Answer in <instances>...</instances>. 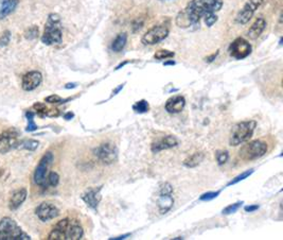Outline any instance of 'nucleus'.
Instances as JSON below:
<instances>
[{
    "mask_svg": "<svg viewBox=\"0 0 283 240\" xmlns=\"http://www.w3.org/2000/svg\"><path fill=\"white\" fill-rule=\"evenodd\" d=\"M222 0H191L186 9L176 17V24L180 28H189L199 23L203 16L220 11Z\"/></svg>",
    "mask_w": 283,
    "mask_h": 240,
    "instance_id": "1",
    "label": "nucleus"
},
{
    "mask_svg": "<svg viewBox=\"0 0 283 240\" xmlns=\"http://www.w3.org/2000/svg\"><path fill=\"white\" fill-rule=\"evenodd\" d=\"M84 235L83 227L78 220H70L68 218L61 220L48 235L49 240H79Z\"/></svg>",
    "mask_w": 283,
    "mask_h": 240,
    "instance_id": "2",
    "label": "nucleus"
},
{
    "mask_svg": "<svg viewBox=\"0 0 283 240\" xmlns=\"http://www.w3.org/2000/svg\"><path fill=\"white\" fill-rule=\"evenodd\" d=\"M63 39L62 34V24L60 15L52 13L48 16L47 23L45 25V31L42 36V42L47 45H56L61 44Z\"/></svg>",
    "mask_w": 283,
    "mask_h": 240,
    "instance_id": "3",
    "label": "nucleus"
},
{
    "mask_svg": "<svg viewBox=\"0 0 283 240\" xmlns=\"http://www.w3.org/2000/svg\"><path fill=\"white\" fill-rule=\"evenodd\" d=\"M22 227L12 218L5 217L0 220V240H30Z\"/></svg>",
    "mask_w": 283,
    "mask_h": 240,
    "instance_id": "4",
    "label": "nucleus"
},
{
    "mask_svg": "<svg viewBox=\"0 0 283 240\" xmlns=\"http://www.w3.org/2000/svg\"><path fill=\"white\" fill-rule=\"evenodd\" d=\"M255 126H257V123L253 122V120L243 122L235 125L232 129L231 136H230V141H229L230 146L235 147L249 141L253 134Z\"/></svg>",
    "mask_w": 283,
    "mask_h": 240,
    "instance_id": "5",
    "label": "nucleus"
},
{
    "mask_svg": "<svg viewBox=\"0 0 283 240\" xmlns=\"http://www.w3.org/2000/svg\"><path fill=\"white\" fill-rule=\"evenodd\" d=\"M267 152V145L261 141H253L245 145L240 150V156L244 161H252L262 158Z\"/></svg>",
    "mask_w": 283,
    "mask_h": 240,
    "instance_id": "6",
    "label": "nucleus"
},
{
    "mask_svg": "<svg viewBox=\"0 0 283 240\" xmlns=\"http://www.w3.org/2000/svg\"><path fill=\"white\" fill-rule=\"evenodd\" d=\"M53 159H54L53 153L47 152L43 156L42 160L40 161L38 167L35 168L34 175H33V180H34L36 185H39V186L45 185L46 179H47V172H48V169H49V167L53 162Z\"/></svg>",
    "mask_w": 283,
    "mask_h": 240,
    "instance_id": "7",
    "label": "nucleus"
},
{
    "mask_svg": "<svg viewBox=\"0 0 283 240\" xmlns=\"http://www.w3.org/2000/svg\"><path fill=\"white\" fill-rule=\"evenodd\" d=\"M94 153L100 161L106 165L115 163L118 158V149L112 143L101 144L94 150Z\"/></svg>",
    "mask_w": 283,
    "mask_h": 240,
    "instance_id": "8",
    "label": "nucleus"
},
{
    "mask_svg": "<svg viewBox=\"0 0 283 240\" xmlns=\"http://www.w3.org/2000/svg\"><path fill=\"white\" fill-rule=\"evenodd\" d=\"M169 35V28L166 25H158L153 27L142 36V43L144 45H156L167 39Z\"/></svg>",
    "mask_w": 283,
    "mask_h": 240,
    "instance_id": "9",
    "label": "nucleus"
},
{
    "mask_svg": "<svg viewBox=\"0 0 283 240\" xmlns=\"http://www.w3.org/2000/svg\"><path fill=\"white\" fill-rule=\"evenodd\" d=\"M18 133L11 129L0 134V153L6 154L13 149H17L20 144V137Z\"/></svg>",
    "mask_w": 283,
    "mask_h": 240,
    "instance_id": "10",
    "label": "nucleus"
},
{
    "mask_svg": "<svg viewBox=\"0 0 283 240\" xmlns=\"http://www.w3.org/2000/svg\"><path fill=\"white\" fill-rule=\"evenodd\" d=\"M229 52L232 58L236 60H242L247 58L250 54L251 46L246 40L239 38L231 43L229 47Z\"/></svg>",
    "mask_w": 283,
    "mask_h": 240,
    "instance_id": "11",
    "label": "nucleus"
},
{
    "mask_svg": "<svg viewBox=\"0 0 283 240\" xmlns=\"http://www.w3.org/2000/svg\"><path fill=\"white\" fill-rule=\"evenodd\" d=\"M263 4V0H248L246 5L243 7L242 10L236 15L235 21L236 23L245 25L247 24L250 20L252 15L254 14L255 10Z\"/></svg>",
    "mask_w": 283,
    "mask_h": 240,
    "instance_id": "12",
    "label": "nucleus"
},
{
    "mask_svg": "<svg viewBox=\"0 0 283 240\" xmlns=\"http://www.w3.org/2000/svg\"><path fill=\"white\" fill-rule=\"evenodd\" d=\"M35 215L43 222H47L49 220L57 218L60 215V210L56 205L51 204V203L44 202L36 207Z\"/></svg>",
    "mask_w": 283,
    "mask_h": 240,
    "instance_id": "13",
    "label": "nucleus"
},
{
    "mask_svg": "<svg viewBox=\"0 0 283 240\" xmlns=\"http://www.w3.org/2000/svg\"><path fill=\"white\" fill-rule=\"evenodd\" d=\"M43 81V76L40 71H29L23 78V89L26 91H31L38 88Z\"/></svg>",
    "mask_w": 283,
    "mask_h": 240,
    "instance_id": "14",
    "label": "nucleus"
},
{
    "mask_svg": "<svg viewBox=\"0 0 283 240\" xmlns=\"http://www.w3.org/2000/svg\"><path fill=\"white\" fill-rule=\"evenodd\" d=\"M177 145H178V142H177L175 136H172V135L164 136V137L161 138V140H158V141L154 142L152 144V152L153 153H158L159 151L174 148Z\"/></svg>",
    "mask_w": 283,
    "mask_h": 240,
    "instance_id": "15",
    "label": "nucleus"
},
{
    "mask_svg": "<svg viewBox=\"0 0 283 240\" xmlns=\"http://www.w3.org/2000/svg\"><path fill=\"white\" fill-rule=\"evenodd\" d=\"M100 190H101V187L90 188L85 193H83L82 199H83V201L89 207L97 209L99 203L100 201H101V198H102L101 195H100Z\"/></svg>",
    "mask_w": 283,
    "mask_h": 240,
    "instance_id": "16",
    "label": "nucleus"
},
{
    "mask_svg": "<svg viewBox=\"0 0 283 240\" xmlns=\"http://www.w3.org/2000/svg\"><path fill=\"white\" fill-rule=\"evenodd\" d=\"M185 105H186V99L180 95H176L173 96L167 101L166 109L171 114H177L184 109Z\"/></svg>",
    "mask_w": 283,
    "mask_h": 240,
    "instance_id": "17",
    "label": "nucleus"
},
{
    "mask_svg": "<svg viewBox=\"0 0 283 240\" xmlns=\"http://www.w3.org/2000/svg\"><path fill=\"white\" fill-rule=\"evenodd\" d=\"M18 6V0H0V20L11 15Z\"/></svg>",
    "mask_w": 283,
    "mask_h": 240,
    "instance_id": "18",
    "label": "nucleus"
},
{
    "mask_svg": "<svg viewBox=\"0 0 283 240\" xmlns=\"http://www.w3.org/2000/svg\"><path fill=\"white\" fill-rule=\"evenodd\" d=\"M265 27H266L265 20H264V18H258V20L252 24L250 29L247 32L249 39L251 40L258 39L259 36L262 34V32L264 31V29H265Z\"/></svg>",
    "mask_w": 283,
    "mask_h": 240,
    "instance_id": "19",
    "label": "nucleus"
},
{
    "mask_svg": "<svg viewBox=\"0 0 283 240\" xmlns=\"http://www.w3.org/2000/svg\"><path fill=\"white\" fill-rule=\"evenodd\" d=\"M27 195H28V192H27L26 188H21L16 190L10 200V208L11 209H17L20 207L23 203L26 201L27 199Z\"/></svg>",
    "mask_w": 283,
    "mask_h": 240,
    "instance_id": "20",
    "label": "nucleus"
},
{
    "mask_svg": "<svg viewBox=\"0 0 283 240\" xmlns=\"http://www.w3.org/2000/svg\"><path fill=\"white\" fill-rule=\"evenodd\" d=\"M174 204V199L171 195H160L158 199V207L161 214H166Z\"/></svg>",
    "mask_w": 283,
    "mask_h": 240,
    "instance_id": "21",
    "label": "nucleus"
},
{
    "mask_svg": "<svg viewBox=\"0 0 283 240\" xmlns=\"http://www.w3.org/2000/svg\"><path fill=\"white\" fill-rule=\"evenodd\" d=\"M204 158H205L204 153L196 152L193 155L189 156L188 159H186L185 162H184V165L188 168H194V167H196V166H198L200 163L203 162Z\"/></svg>",
    "mask_w": 283,
    "mask_h": 240,
    "instance_id": "22",
    "label": "nucleus"
},
{
    "mask_svg": "<svg viewBox=\"0 0 283 240\" xmlns=\"http://www.w3.org/2000/svg\"><path fill=\"white\" fill-rule=\"evenodd\" d=\"M126 42H127V34L126 33H120L114 40V42L112 44V50L114 52H120V51H122L123 48L125 47Z\"/></svg>",
    "mask_w": 283,
    "mask_h": 240,
    "instance_id": "23",
    "label": "nucleus"
},
{
    "mask_svg": "<svg viewBox=\"0 0 283 240\" xmlns=\"http://www.w3.org/2000/svg\"><path fill=\"white\" fill-rule=\"evenodd\" d=\"M40 143L34 140H26V141H20V144L17 146V149H23V150H29V151H35L39 148Z\"/></svg>",
    "mask_w": 283,
    "mask_h": 240,
    "instance_id": "24",
    "label": "nucleus"
},
{
    "mask_svg": "<svg viewBox=\"0 0 283 240\" xmlns=\"http://www.w3.org/2000/svg\"><path fill=\"white\" fill-rule=\"evenodd\" d=\"M133 109L135 110L136 113H139V114L148 113L149 110H150V105L148 103V101L140 100V101H138V102H136L133 105Z\"/></svg>",
    "mask_w": 283,
    "mask_h": 240,
    "instance_id": "25",
    "label": "nucleus"
},
{
    "mask_svg": "<svg viewBox=\"0 0 283 240\" xmlns=\"http://www.w3.org/2000/svg\"><path fill=\"white\" fill-rule=\"evenodd\" d=\"M26 117H27V119H28V126H27V128H26V131L27 132L35 131L36 129H38V126H36L35 123H34V113L27 112Z\"/></svg>",
    "mask_w": 283,
    "mask_h": 240,
    "instance_id": "26",
    "label": "nucleus"
},
{
    "mask_svg": "<svg viewBox=\"0 0 283 240\" xmlns=\"http://www.w3.org/2000/svg\"><path fill=\"white\" fill-rule=\"evenodd\" d=\"M253 173V169H250V170H247V171H245L243 173H241L240 175H238V177H235L233 180H231L229 183H228V186H230V185H234V184L236 183H239L245 179H247L248 177H250V175Z\"/></svg>",
    "mask_w": 283,
    "mask_h": 240,
    "instance_id": "27",
    "label": "nucleus"
},
{
    "mask_svg": "<svg viewBox=\"0 0 283 240\" xmlns=\"http://www.w3.org/2000/svg\"><path fill=\"white\" fill-rule=\"evenodd\" d=\"M39 34H40L39 27L33 26V27H30L29 29L26 31V33H25V38H26L27 40H34V39L38 38Z\"/></svg>",
    "mask_w": 283,
    "mask_h": 240,
    "instance_id": "28",
    "label": "nucleus"
},
{
    "mask_svg": "<svg viewBox=\"0 0 283 240\" xmlns=\"http://www.w3.org/2000/svg\"><path fill=\"white\" fill-rule=\"evenodd\" d=\"M48 182V184L50 186L52 187H57L59 185V182H60V175L57 173V172H50L49 175H48V178L46 179Z\"/></svg>",
    "mask_w": 283,
    "mask_h": 240,
    "instance_id": "29",
    "label": "nucleus"
},
{
    "mask_svg": "<svg viewBox=\"0 0 283 240\" xmlns=\"http://www.w3.org/2000/svg\"><path fill=\"white\" fill-rule=\"evenodd\" d=\"M242 204H243V201L236 202V203H234V204H231L229 206H227L226 208L223 209V215H230V214L235 213V211L242 206Z\"/></svg>",
    "mask_w": 283,
    "mask_h": 240,
    "instance_id": "30",
    "label": "nucleus"
},
{
    "mask_svg": "<svg viewBox=\"0 0 283 240\" xmlns=\"http://www.w3.org/2000/svg\"><path fill=\"white\" fill-rule=\"evenodd\" d=\"M175 55L174 52L169 51V50H158L156 53H155V59L157 60H163V59H168V58H173Z\"/></svg>",
    "mask_w": 283,
    "mask_h": 240,
    "instance_id": "31",
    "label": "nucleus"
},
{
    "mask_svg": "<svg viewBox=\"0 0 283 240\" xmlns=\"http://www.w3.org/2000/svg\"><path fill=\"white\" fill-rule=\"evenodd\" d=\"M11 41V32L6 30L0 36V47H6Z\"/></svg>",
    "mask_w": 283,
    "mask_h": 240,
    "instance_id": "32",
    "label": "nucleus"
},
{
    "mask_svg": "<svg viewBox=\"0 0 283 240\" xmlns=\"http://www.w3.org/2000/svg\"><path fill=\"white\" fill-rule=\"evenodd\" d=\"M215 155L218 165H224L227 162L228 158H229V154H228L227 151H217Z\"/></svg>",
    "mask_w": 283,
    "mask_h": 240,
    "instance_id": "33",
    "label": "nucleus"
},
{
    "mask_svg": "<svg viewBox=\"0 0 283 240\" xmlns=\"http://www.w3.org/2000/svg\"><path fill=\"white\" fill-rule=\"evenodd\" d=\"M45 101H46V102H48V103L57 104V103H64V102H66L67 100L62 99V98H61L60 96H58V95H51V96L46 98Z\"/></svg>",
    "mask_w": 283,
    "mask_h": 240,
    "instance_id": "34",
    "label": "nucleus"
},
{
    "mask_svg": "<svg viewBox=\"0 0 283 240\" xmlns=\"http://www.w3.org/2000/svg\"><path fill=\"white\" fill-rule=\"evenodd\" d=\"M220 192L221 191H210V192H206V193H204V195H202L200 196V198H199V200L200 201H211V200H213V199H215L218 195H220Z\"/></svg>",
    "mask_w": 283,
    "mask_h": 240,
    "instance_id": "35",
    "label": "nucleus"
},
{
    "mask_svg": "<svg viewBox=\"0 0 283 240\" xmlns=\"http://www.w3.org/2000/svg\"><path fill=\"white\" fill-rule=\"evenodd\" d=\"M204 17H205V23L208 27L213 26L217 21V16L215 15V13H209V14L205 15Z\"/></svg>",
    "mask_w": 283,
    "mask_h": 240,
    "instance_id": "36",
    "label": "nucleus"
},
{
    "mask_svg": "<svg viewBox=\"0 0 283 240\" xmlns=\"http://www.w3.org/2000/svg\"><path fill=\"white\" fill-rule=\"evenodd\" d=\"M34 109L36 110V112L39 113V115L40 116H46V114H47V110H48V108L46 107V105L44 104V103H40V102H38V103H35L34 104Z\"/></svg>",
    "mask_w": 283,
    "mask_h": 240,
    "instance_id": "37",
    "label": "nucleus"
},
{
    "mask_svg": "<svg viewBox=\"0 0 283 240\" xmlns=\"http://www.w3.org/2000/svg\"><path fill=\"white\" fill-rule=\"evenodd\" d=\"M173 188L169 183H164L160 188V195H172Z\"/></svg>",
    "mask_w": 283,
    "mask_h": 240,
    "instance_id": "38",
    "label": "nucleus"
},
{
    "mask_svg": "<svg viewBox=\"0 0 283 240\" xmlns=\"http://www.w3.org/2000/svg\"><path fill=\"white\" fill-rule=\"evenodd\" d=\"M59 115H60V112H59V109H57V108L48 109L47 114H46V116H48V117H58Z\"/></svg>",
    "mask_w": 283,
    "mask_h": 240,
    "instance_id": "39",
    "label": "nucleus"
},
{
    "mask_svg": "<svg viewBox=\"0 0 283 240\" xmlns=\"http://www.w3.org/2000/svg\"><path fill=\"white\" fill-rule=\"evenodd\" d=\"M142 25H143V21H142V20H140V22H139V20H137V21L134 23V26H133V27H134V32L140 30Z\"/></svg>",
    "mask_w": 283,
    "mask_h": 240,
    "instance_id": "40",
    "label": "nucleus"
},
{
    "mask_svg": "<svg viewBox=\"0 0 283 240\" xmlns=\"http://www.w3.org/2000/svg\"><path fill=\"white\" fill-rule=\"evenodd\" d=\"M259 209V205H249V206H246L245 210L247 211V213H252V211Z\"/></svg>",
    "mask_w": 283,
    "mask_h": 240,
    "instance_id": "41",
    "label": "nucleus"
},
{
    "mask_svg": "<svg viewBox=\"0 0 283 240\" xmlns=\"http://www.w3.org/2000/svg\"><path fill=\"white\" fill-rule=\"evenodd\" d=\"M218 54V51H216L214 54H212L211 57H209V58H206V62H208V63H211L215 58H216V55Z\"/></svg>",
    "mask_w": 283,
    "mask_h": 240,
    "instance_id": "42",
    "label": "nucleus"
},
{
    "mask_svg": "<svg viewBox=\"0 0 283 240\" xmlns=\"http://www.w3.org/2000/svg\"><path fill=\"white\" fill-rule=\"evenodd\" d=\"M129 236H131V234H125V235H122V236H119V237L111 238V240H121V239H125L126 237H129Z\"/></svg>",
    "mask_w": 283,
    "mask_h": 240,
    "instance_id": "43",
    "label": "nucleus"
},
{
    "mask_svg": "<svg viewBox=\"0 0 283 240\" xmlns=\"http://www.w3.org/2000/svg\"><path fill=\"white\" fill-rule=\"evenodd\" d=\"M74 113H71V112H69V113H67L65 116H64V118H65L66 120H70L71 118H74Z\"/></svg>",
    "mask_w": 283,
    "mask_h": 240,
    "instance_id": "44",
    "label": "nucleus"
},
{
    "mask_svg": "<svg viewBox=\"0 0 283 240\" xmlns=\"http://www.w3.org/2000/svg\"><path fill=\"white\" fill-rule=\"evenodd\" d=\"M77 87V84H75V83H68V84L65 85V88L69 89V88H75Z\"/></svg>",
    "mask_w": 283,
    "mask_h": 240,
    "instance_id": "45",
    "label": "nucleus"
},
{
    "mask_svg": "<svg viewBox=\"0 0 283 240\" xmlns=\"http://www.w3.org/2000/svg\"><path fill=\"white\" fill-rule=\"evenodd\" d=\"M122 88H123V85H120L119 87L116 88V89H115V91H114V93H113V95H114V96H115V95H117V94H118V93H119V91H120V90H121Z\"/></svg>",
    "mask_w": 283,
    "mask_h": 240,
    "instance_id": "46",
    "label": "nucleus"
},
{
    "mask_svg": "<svg viewBox=\"0 0 283 240\" xmlns=\"http://www.w3.org/2000/svg\"><path fill=\"white\" fill-rule=\"evenodd\" d=\"M168 65H175V62L174 61H168L164 63V66H168Z\"/></svg>",
    "mask_w": 283,
    "mask_h": 240,
    "instance_id": "47",
    "label": "nucleus"
}]
</instances>
